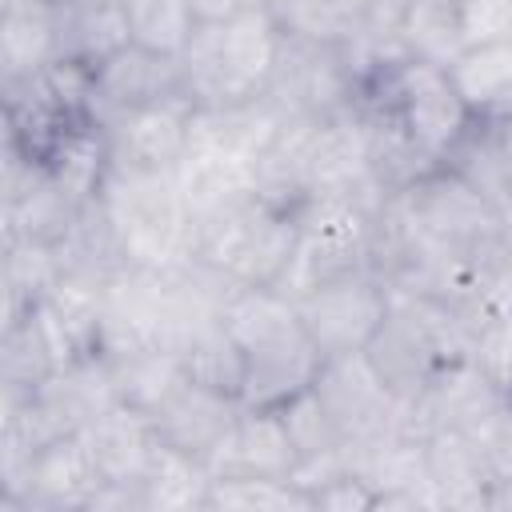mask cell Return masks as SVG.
Returning a JSON list of instances; mask_svg holds the SVG:
<instances>
[{"label":"cell","instance_id":"cell-1","mask_svg":"<svg viewBox=\"0 0 512 512\" xmlns=\"http://www.w3.org/2000/svg\"><path fill=\"white\" fill-rule=\"evenodd\" d=\"M224 324L244 352L240 400L248 408H284L312 388L324 356L284 292L236 288L224 304Z\"/></svg>","mask_w":512,"mask_h":512},{"label":"cell","instance_id":"cell-2","mask_svg":"<svg viewBox=\"0 0 512 512\" xmlns=\"http://www.w3.org/2000/svg\"><path fill=\"white\" fill-rule=\"evenodd\" d=\"M284 32L268 8L200 24L180 56V80L192 108H228L264 96Z\"/></svg>","mask_w":512,"mask_h":512},{"label":"cell","instance_id":"cell-3","mask_svg":"<svg viewBox=\"0 0 512 512\" xmlns=\"http://www.w3.org/2000/svg\"><path fill=\"white\" fill-rule=\"evenodd\" d=\"M100 204L132 268L176 272L196 256V216L176 184V172L112 168Z\"/></svg>","mask_w":512,"mask_h":512},{"label":"cell","instance_id":"cell-4","mask_svg":"<svg viewBox=\"0 0 512 512\" xmlns=\"http://www.w3.org/2000/svg\"><path fill=\"white\" fill-rule=\"evenodd\" d=\"M296 248V216L244 192L196 220V256L240 288H276Z\"/></svg>","mask_w":512,"mask_h":512},{"label":"cell","instance_id":"cell-5","mask_svg":"<svg viewBox=\"0 0 512 512\" xmlns=\"http://www.w3.org/2000/svg\"><path fill=\"white\" fill-rule=\"evenodd\" d=\"M380 208H384V200L344 196V192H312L292 212L296 216V248H292V260H288L276 292L296 300L308 288H316L320 280L368 268Z\"/></svg>","mask_w":512,"mask_h":512},{"label":"cell","instance_id":"cell-6","mask_svg":"<svg viewBox=\"0 0 512 512\" xmlns=\"http://www.w3.org/2000/svg\"><path fill=\"white\" fill-rule=\"evenodd\" d=\"M396 200H400L404 216L416 224V232L448 256H472L508 236L504 216L444 164H436L428 176H420Z\"/></svg>","mask_w":512,"mask_h":512},{"label":"cell","instance_id":"cell-7","mask_svg":"<svg viewBox=\"0 0 512 512\" xmlns=\"http://www.w3.org/2000/svg\"><path fill=\"white\" fill-rule=\"evenodd\" d=\"M360 76L344 44H308L284 36L264 96L292 120H336L356 108Z\"/></svg>","mask_w":512,"mask_h":512},{"label":"cell","instance_id":"cell-8","mask_svg":"<svg viewBox=\"0 0 512 512\" xmlns=\"http://www.w3.org/2000/svg\"><path fill=\"white\" fill-rule=\"evenodd\" d=\"M388 300H392L388 284L376 272L360 268V272L320 280L292 304H296L300 324L308 328L312 344L320 348V356H340V352L368 348V340L376 336V328L388 316Z\"/></svg>","mask_w":512,"mask_h":512},{"label":"cell","instance_id":"cell-9","mask_svg":"<svg viewBox=\"0 0 512 512\" xmlns=\"http://www.w3.org/2000/svg\"><path fill=\"white\" fill-rule=\"evenodd\" d=\"M388 96H392V116L436 164H444V156L476 124L472 108L464 104L460 88L452 84L448 68H440V64H424L412 56L392 64Z\"/></svg>","mask_w":512,"mask_h":512},{"label":"cell","instance_id":"cell-10","mask_svg":"<svg viewBox=\"0 0 512 512\" xmlns=\"http://www.w3.org/2000/svg\"><path fill=\"white\" fill-rule=\"evenodd\" d=\"M312 392L320 396V404L328 408L336 428L344 432V444L348 440H372L384 432H408V424H404L408 400H400L380 380V372L372 368V360L364 352L324 356L320 372L312 380Z\"/></svg>","mask_w":512,"mask_h":512},{"label":"cell","instance_id":"cell-11","mask_svg":"<svg viewBox=\"0 0 512 512\" xmlns=\"http://www.w3.org/2000/svg\"><path fill=\"white\" fill-rule=\"evenodd\" d=\"M508 404H512V396L472 356H464V360L444 364L436 372V380L416 400H408L404 424L416 440H424L436 428H456L476 440H488V432L496 428V420L504 416Z\"/></svg>","mask_w":512,"mask_h":512},{"label":"cell","instance_id":"cell-12","mask_svg":"<svg viewBox=\"0 0 512 512\" xmlns=\"http://www.w3.org/2000/svg\"><path fill=\"white\" fill-rule=\"evenodd\" d=\"M84 436H60L36 448L24 468L0 484L4 512H84L100 488Z\"/></svg>","mask_w":512,"mask_h":512},{"label":"cell","instance_id":"cell-13","mask_svg":"<svg viewBox=\"0 0 512 512\" xmlns=\"http://www.w3.org/2000/svg\"><path fill=\"white\" fill-rule=\"evenodd\" d=\"M192 116H196V108H192L188 96H172V100H160V104H144V108L104 116L100 128L108 136L112 168L176 172V164L188 152Z\"/></svg>","mask_w":512,"mask_h":512},{"label":"cell","instance_id":"cell-14","mask_svg":"<svg viewBox=\"0 0 512 512\" xmlns=\"http://www.w3.org/2000/svg\"><path fill=\"white\" fill-rule=\"evenodd\" d=\"M172 96H184L180 60L156 56L140 44H124L120 52H112L92 72V116H96V124L104 116L144 108V104H160V100H172Z\"/></svg>","mask_w":512,"mask_h":512},{"label":"cell","instance_id":"cell-15","mask_svg":"<svg viewBox=\"0 0 512 512\" xmlns=\"http://www.w3.org/2000/svg\"><path fill=\"white\" fill-rule=\"evenodd\" d=\"M296 444L284 428L280 408H240L236 424L220 440V448L208 456L212 476H268V480H292L296 468Z\"/></svg>","mask_w":512,"mask_h":512},{"label":"cell","instance_id":"cell-16","mask_svg":"<svg viewBox=\"0 0 512 512\" xmlns=\"http://www.w3.org/2000/svg\"><path fill=\"white\" fill-rule=\"evenodd\" d=\"M84 444L92 452V464L100 472L104 484H124V488H140L156 452H160V432L156 420L132 404H116L108 408L100 420H92L84 432Z\"/></svg>","mask_w":512,"mask_h":512},{"label":"cell","instance_id":"cell-17","mask_svg":"<svg viewBox=\"0 0 512 512\" xmlns=\"http://www.w3.org/2000/svg\"><path fill=\"white\" fill-rule=\"evenodd\" d=\"M424 460L440 508H488L500 472L484 440L456 428H436L424 436Z\"/></svg>","mask_w":512,"mask_h":512},{"label":"cell","instance_id":"cell-18","mask_svg":"<svg viewBox=\"0 0 512 512\" xmlns=\"http://www.w3.org/2000/svg\"><path fill=\"white\" fill-rule=\"evenodd\" d=\"M240 408H244V400L184 380L152 420H156V432H160V440L168 448L188 452V456H200L208 464V456L220 448V440L236 424Z\"/></svg>","mask_w":512,"mask_h":512},{"label":"cell","instance_id":"cell-19","mask_svg":"<svg viewBox=\"0 0 512 512\" xmlns=\"http://www.w3.org/2000/svg\"><path fill=\"white\" fill-rule=\"evenodd\" d=\"M132 44L124 4L112 0H56L52 4V64H76L96 72L112 52Z\"/></svg>","mask_w":512,"mask_h":512},{"label":"cell","instance_id":"cell-20","mask_svg":"<svg viewBox=\"0 0 512 512\" xmlns=\"http://www.w3.org/2000/svg\"><path fill=\"white\" fill-rule=\"evenodd\" d=\"M448 76L476 120L496 124L512 116V40L464 48L448 68Z\"/></svg>","mask_w":512,"mask_h":512},{"label":"cell","instance_id":"cell-21","mask_svg":"<svg viewBox=\"0 0 512 512\" xmlns=\"http://www.w3.org/2000/svg\"><path fill=\"white\" fill-rule=\"evenodd\" d=\"M56 60L52 48V4L44 0H4L0 4V72L4 80H24Z\"/></svg>","mask_w":512,"mask_h":512},{"label":"cell","instance_id":"cell-22","mask_svg":"<svg viewBox=\"0 0 512 512\" xmlns=\"http://www.w3.org/2000/svg\"><path fill=\"white\" fill-rule=\"evenodd\" d=\"M104 356L112 364L120 404H132L148 416H156L168 404V396L188 380L180 356L160 344H140V348H124V352H104Z\"/></svg>","mask_w":512,"mask_h":512},{"label":"cell","instance_id":"cell-23","mask_svg":"<svg viewBox=\"0 0 512 512\" xmlns=\"http://www.w3.org/2000/svg\"><path fill=\"white\" fill-rule=\"evenodd\" d=\"M444 168H452L468 188H476L500 216L512 212V152L492 124L476 120L464 140L444 156Z\"/></svg>","mask_w":512,"mask_h":512},{"label":"cell","instance_id":"cell-24","mask_svg":"<svg viewBox=\"0 0 512 512\" xmlns=\"http://www.w3.org/2000/svg\"><path fill=\"white\" fill-rule=\"evenodd\" d=\"M60 368V356L40 324L36 312H24L16 320L4 324V340H0V392L4 404L32 396L52 372Z\"/></svg>","mask_w":512,"mask_h":512},{"label":"cell","instance_id":"cell-25","mask_svg":"<svg viewBox=\"0 0 512 512\" xmlns=\"http://www.w3.org/2000/svg\"><path fill=\"white\" fill-rule=\"evenodd\" d=\"M400 44L412 60L452 68L468 48L460 0H408L400 16Z\"/></svg>","mask_w":512,"mask_h":512},{"label":"cell","instance_id":"cell-26","mask_svg":"<svg viewBox=\"0 0 512 512\" xmlns=\"http://www.w3.org/2000/svg\"><path fill=\"white\" fill-rule=\"evenodd\" d=\"M208 488H212V468L200 456L160 444L140 484V496H144V512H188V508H208Z\"/></svg>","mask_w":512,"mask_h":512},{"label":"cell","instance_id":"cell-27","mask_svg":"<svg viewBox=\"0 0 512 512\" xmlns=\"http://www.w3.org/2000/svg\"><path fill=\"white\" fill-rule=\"evenodd\" d=\"M180 364H184V376L192 384H204V388H216L224 396H236L240 400V388H244V352L236 344V336L228 332L224 316L196 328L184 344H180Z\"/></svg>","mask_w":512,"mask_h":512},{"label":"cell","instance_id":"cell-28","mask_svg":"<svg viewBox=\"0 0 512 512\" xmlns=\"http://www.w3.org/2000/svg\"><path fill=\"white\" fill-rule=\"evenodd\" d=\"M124 20L132 44L168 60H180L200 28L192 0H124Z\"/></svg>","mask_w":512,"mask_h":512},{"label":"cell","instance_id":"cell-29","mask_svg":"<svg viewBox=\"0 0 512 512\" xmlns=\"http://www.w3.org/2000/svg\"><path fill=\"white\" fill-rule=\"evenodd\" d=\"M60 280V260L52 244L4 240V324L36 308Z\"/></svg>","mask_w":512,"mask_h":512},{"label":"cell","instance_id":"cell-30","mask_svg":"<svg viewBox=\"0 0 512 512\" xmlns=\"http://www.w3.org/2000/svg\"><path fill=\"white\" fill-rule=\"evenodd\" d=\"M208 508L212 512H312V496L296 488L292 480H268V476H212L208 488Z\"/></svg>","mask_w":512,"mask_h":512},{"label":"cell","instance_id":"cell-31","mask_svg":"<svg viewBox=\"0 0 512 512\" xmlns=\"http://www.w3.org/2000/svg\"><path fill=\"white\" fill-rule=\"evenodd\" d=\"M268 12L284 36L308 44H348L356 32V20L332 0H272Z\"/></svg>","mask_w":512,"mask_h":512},{"label":"cell","instance_id":"cell-32","mask_svg":"<svg viewBox=\"0 0 512 512\" xmlns=\"http://www.w3.org/2000/svg\"><path fill=\"white\" fill-rule=\"evenodd\" d=\"M280 416H284V428H288V436H292L300 460L332 456V452L344 448V432L336 428V420L328 416V408L320 404V396H316L312 388L300 392L296 400H288V404L280 408Z\"/></svg>","mask_w":512,"mask_h":512},{"label":"cell","instance_id":"cell-33","mask_svg":"<svg viewBox=\"0 0 512 512\" xmlns=\"http://www.w3.org/2000/svg\"><path fill=\"white\" fill-rule=\"evenodd\" d=\"M472 360L512 396V308L492 312L472 340Z\"/></svg>","mask_w":512,"mask_h":512},{"label":"cell","instance_id":"cell-34","mask_svg":"<svg viewBox=\"0 0 512 512\" xmlns=\"http://www.w3.org/2000/svg\"><path fill=\"white\" fill-rule=\"evenodd\" d=\"M460 20H464L468 48L512 40V0H460Z\"/></svg>","mask_w":512,"mask_h":512},{"label":"cell","instance_id":"cell-35","mask_svg":"<svg viewBox=\"0 0 512 512\" xmlns=\"http://www.w3.org/2000/svg\"><path fill=\"white\" fill-rule=\"evenodd\" d=\"M312 508H324V512H372L376 508V492L356 472H340L324 488L312 492Z\"/></svg>","mask_w":512,"mask_h":512},{"label":"cell","instance_id":"cell-36","mask_svg":"<svg viewBox=\"0 0 512 512\" xmlns=\"http://www.w3.org/2000/svg\"><path fill=\"white\" fill-rule=\"evenodd\" d=\"M484 448H488V456H492V464H496L500 480H512V404L504 408V416H500V420H496V428L488 432Z\"/></svg>","mask_w":512,"mask_h":512},{"label":"cell","instance_id":"cell-37","mask_svg":"<svg viewBox=\"0 0 512 512\" xmlns=\"http://www.w3.org/2000/svg\"><path fill=\"white\" fill-rule=\"evenodd\" d=\"M272 0H192L200 24H220V20H232V16H244V12H256V8H268Z\"/></svg>","mask_w":512,"mask_h":512},{"label":"cell","instance_id":"cell-38","mask_svg":"<svg viewBox=\"0 0 512 512\" xmlns=\"http://www.w3.org/2000/svg\"><path fill=\"white\" fill-rule=\"evenodd\" d=\"M332 4H340V8H344L352 20H356V24H360V16L372 8V0H332Z\"/></svg>","mask_w":512,"mask_h":512},{"label":"cell","instance_id":"cell-39","mask_svg":"<svg viewBox=\"0 0 512 512\" xmlns=\"http://www.w3.org/2000/svg\"><path fill=\"white\" fill-rule=\"evenodd\" d=\"M112 4H124V0H112Z\"/></svg>","mask_w":512,"mask_h":512}]
</instances>
